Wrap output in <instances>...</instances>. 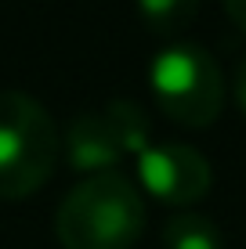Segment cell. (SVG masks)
<instances>
[{"label":"cell","instance_id":"obj_8","mask_svg":"<svg viewBox=\"0 0 246 249\" xmlns=\"http://www.w3.org/2000/svg\"><path fill=\"white\" fill-rule=\"evenodd\" d=\"M141 22L159 36H174V33L189 29L199 15V0H134Z\"/></svg>","mask_w":246,"mask_h":249},{"label":"cell","instance_id":"obj_9","mask_svg":"<svg viewBox=\"0 0 246 249\" xmlns=\"http://www.w3.org/2000/svg\"><path fill=\"white\" fill-rule=\"evenodd\" d=\"M232 94H235V105L243 108V116H246V58L239 65H235V76H232Z\"/></svg>","mask_w":246,"mask_h":249},{"label":"cell","instance_id":"obj_2","mask_svg":"<svg viewBox=\"0 0 246 249\" xmlns=\"http://www.w3.org/2000/svg\"><path fill=\"white\" fill-rule=\"evenodd\" d=\"M58 126L25 90H0V199L37 195L58 166Z\"/></svg>","mask_w":246,"mask_h":249},{"label":"cell","instance_id":"obj_1","mask_svg":"<svg viewBox=\"0 0 246 249\" xmlns=\"http://www.w3.org/2000/svg\"><path fill=\"white\" fill-rule=\"evenodd\" d=\"M62 249H134L145 235V199L120 170L83 177L58 206Z\"/></svg>","mask_w":246,"mask_h":249},{"label":"cell","instance_id":"obj_5","mask_svg":"<svg viewBox=\"0 0 246 249\" xmlns=\"http://www.w3.org/2000/svg\"><path fill=\"white\" fill-rule=\"evenodd\" d=\"M120 159L123 152L101 112H83L69 123V130H65V162H69V170L95 177V174L116 170Z\"/></svg>","mask_w":246,"mask_h":249},{"label":"cell","instance_id":"obj_4","mask_svg":"<svg viewBox=\"0 0 246 249\" xmlns=\"http://www.w3.org/2000/svg\"><path fill=\"white\" fill-rule=\"evenodd\" d=\"M138 184L152 199L185 210V206L199 202L210 192L214 170H210V159L192 144H177V141L156 144L152 141L138 156Z\"/></svg>","mask_w":246,"mask_h":249},{"label":"cell","instance_id":"obj_3","mask_svg":"<svg viewBox=\"0 0 246 249\" xmlns=\"http://www.w3.org/2000/svg\"><path fill=\"white\" fill-rule=\"evenodd\" d=\"M149 90L159 112L170 123L203 130L225 108V76L210 51L199 44L177 40L152 54L149 62Z\"/></svg>","mask_w":246,"mask_h":249},{"label":"cell","instance_id":"obj_6","mask_svg":"<svg viewBox=\"0 0 246 249\" xmlns=\"http://www.w3.org/2000/svg\"><path fill=\"white\" fill-rule=\"evenodd\" d=\"M101 116H105V123H109V130H113L123 156H141V152L152 144V123H149L145 108H141L138 101L113 98L105 108H101Z\"/></svg>","mask_w":246,"mask_h":249},{"label":"cell","instance_id":"obj_7","mask_svg":"<svg viewBox=\"0 0 246 249\" xmlns=\"http://www.w3.org/2000/svg\"><path fill=\"white\" fill-rule=\"evenodd\" d=\"M163 249H221V228L196 210H181L163 228Z\"/></svg>","mask_w":246,"mask_h":249},{"label":"cell","instance_id":"obj_10","mask_svg":"<svg viewBox=\"0 0 246 249\" xmlns=\"http://www.w3.org/2000/svg\"><path fill=\"white\" fill-rule=\"evenodd\" d=\"M221 4H225V15L246 33V0H221Z\"/></svg>","mask_w":246,"mask_h":249}]
</instances>
